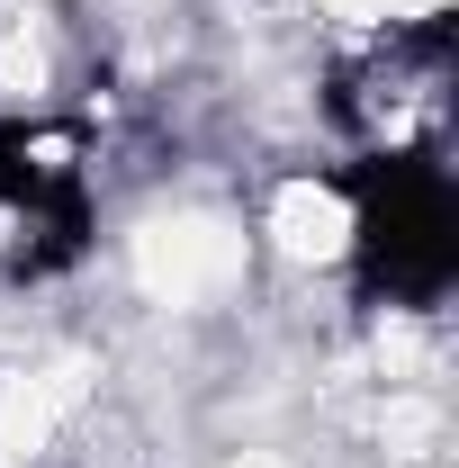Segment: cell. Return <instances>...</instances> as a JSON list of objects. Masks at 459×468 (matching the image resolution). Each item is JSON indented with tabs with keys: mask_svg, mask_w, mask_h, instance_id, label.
<instances>
[{
	"mask_svg": "<svg viewBox=\"0 0 459 468\" xmlns=\"http://www.w3.org/2000/svg\"><path fill=\"white\" fill-rule=\"evenodd\" d=\"M271 234H280V252L306 271H325V261H343L351 252V207L334 198V189H315V180H288L280 189V207H271Z\"/></svg>",
	"mask_w": 459,
	"mask_h": 468,
	"instance_id": "6da1fadb",
	"label": "cell"
}]
</instances>
